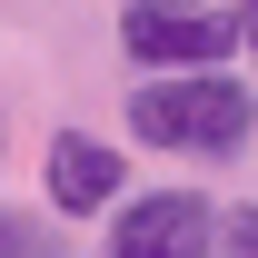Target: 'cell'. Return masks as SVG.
Returning a JSON list of instances; mask_svg holds the SVG:
<instances>
[{
  "instance_id": "cell-1",
  "label": "cell",
  "mask_w": 258,
  "mask_h": 258,
  "mask_svg": "<svg viewBox=\"0 0 258 258\" xmlns=\"http://www.w3.org/2000/svg\"><path fill=\"white\" fill-rule=\"evenodd\" d=\"M258 119V90L228 70H159L149 90H129V129L149 149H189V159H228Z\"/></svg>"
},
{
  "instance_id": "cell-8",
  "label": "cell",
  "mask_w": 258,
  "mask_h": 258,
  "mask_svg": "<svg viewBox=\"0 0 258 258\" xmlns=\"http://www.w3.org/2000/svg\"><path fill=\"white\" fill-rule=\"evenodd\" d=\"M248 10H258V0H248Z\"/></svg>"
},
{
  "instance_id": "cell-4",
  "label": "cell",
  "mask_w": 258,
  "mask_h": 258,
  "mask_svg": "<svg viewBox=\"0 0 258 258\" xmlns=\"http://www.w3.org/2000/svg\"><path fill=\"white\" fill-rule=\"evenodd\" d=\"M50 209H70V219L119 209V149L90 139V129H60L50 139Z\"/></svg>"
},
{
  "instance_id": "cell-6",
  "label": "cell",
  "mask_w": 258,
  "mask_h": 258,
  "mask_svg": "<svg viewBox=\"0 0 258 258\" xmlns=\"http://www.w3.org/2000/svg\"><path fill=\"white\" fill-rule=\"evenodd\" d=\"M219 258H258V209H228L219 219Z\"/></svg>"
},
{
  "instance_id": "cell-7",
  "label": "cell",
  "mask_w": 258,
  "mask_h": 258,
  "mask_svg": "<svg viewBox=\"0 0 258 258\" xmlns=\"http://www.w3.org/2000/svg\"><path fill=\"white\" fill-rule=\"evenodd\" d=\"M248 50H258V10H248Z\"/></svg>"
},
{
  "instance_id": "cell-3",
  "label": "cell",
  "mask_w": 258,
  "mask_h": 258,
  "mask_svg": "<svg viewBox=\"0 0 258 258\" xmlns=\"http://www.w3.org/2000/svg\"><path fill=\"white\" fill-rule=\"evenodd\" d=\"M99 258H219V209L199 189H159V199H119L109 209V248Z\"/></svg>"
},
{
  "instance_id": "cell-5",
  "label": "cell",
  "mask_w": 258,
  "mask_h": 258,
  "mask_svg": "<svg viewBox=\"0 0 258 258\" xmlns=\"http://www.w3.org/2000/svg\"><path fill=\"white\" fill-rule=\"evenodd\" d=\"M0 258H50V238H40L20 209H0Z\"/></svg>"
},
{
  "instance_id": "cell-2",
  "label": "cell",
  "mask_w": 258,
  "mask_h": 258,
  "mask_svg": "<svg viewBox=\"0 0 258 258\" xmlns=\"http://www.w3.org/2000/svg\"><path fill=\"white\" fill-rule=\"evenodd\" d=\"M119 40H129V60H149V70H219L248 40V20H228L209 0H129Z\"/></svg>"
}]
</instances>
